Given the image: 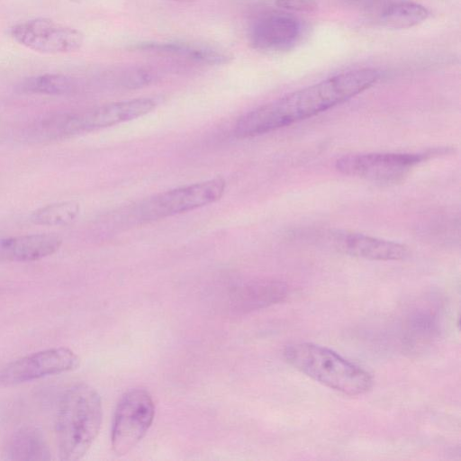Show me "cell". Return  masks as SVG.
I'll return each mask as SVG.
<instances>
[{"label":"cell","mask_w":461,"mask_h":461,"mask_svg":"<svg viewBox=\"0 0 461 461\" xmlns=\"http://www.w3.org/2000/svg\"><path fill=\"white\" fill-rule=\"evenodd\" d=\"M72 88V79L63 74H42L26 78L22 83L23 91L33 94L60 95L69 93Z\"/></svg>","instance_id":"17"},{"label":"cell","mask_w":461,"mask_h":461,"mask_svg":"<svg viewBox=\"0 0 461 461\" xmlns=\"http://www.w3.org/2000/svg\"><path fill=\"white\" fill-rule=\"evenodd\" d=\"M7 460L51 459V452L42 432L33 426H23L8 439L4 450Z\"/></svg>","instance_id":"14"},{"label":"cell","mask_w":461,"mask_h":461,"mask_svg":"<svg viewBox=\"0 0 461 461\" xmlns=\"http://www.w3.org/2000/svg\"><path fill=\"white\" fill-rule=\"evenodd\" d=\"M157 105L153 98H136L104 104L86 112L65 114L66 137L114 126L150 113Z\"/></svg>","instance_id":"9"},{"label":"cell","mask_w":461,"mask_h":461,"mask_svg":"<svg viewBox=\"0 0 461 461\" xmlns=\"http://www.w3.org/2000/svg\"><path fill=\"white\" fill-rule=\"evenodd\" d=\"M70 1H72V2H76V3H78V2H81V1H83V0H70Z\"/></svg>","instance_id":"20"},{"label":"cell","mask_w":461,"mask_h":461,"mask_svg":"<svg viewBox=\"0 0 461 461\" xmlns=\"http://www.w3.org/2000/svg\"><path fill=\"white\" fill-rule=\"evenodd\" d=\"M433 152L423 153H366L340 157L335 163L336 169L347 176L382 183L401 180L420 162Z\"/></svg>","instance_id":"6"},{"label":"cell","mask_w":461,"mask_h":461,"mask_svg":"<svg viewBox=\"0 0 461 461\" xmlns=\"http://www.w3.org/2000/svg\"><path fill=\"white\" fill-rule=\"evenodd\" d=\"M80 359L71 349L59 347L44 349L21 357L0 370V384L12 385L78 367Z\"/></svg>","instance_id":"8"},{"label":"cell","mask_w":461,"mask_h":461,"mask_svg":"<svg viewBox=\"0 0 461 461\" xmlns=\"http://www.w3.org/2000/svg\"><path fill=\"white\" fill-rule=\"evenodd\" d=\"M226 188L221 177L168 190L140 202L132 211L134 221L149 222L186 212L221 199Z\"/></svg>","instance_id":"4"},{"label":"cell","mask_w":461,"mask_h":461,"mask_svg":"<svg viewBox=\"0 0 461 461\" xmlns=\"http://www.w3.org/2000/svg\"><path fill=\"white\" fill-rule=\"evenodd\" d=\"M326 238L338 251L369 260H402L410 253L409 248L403 244L361 233L335 230Z\"/></svg>","instance_id":"10"},{"label":"cell","mask_w":461,"mask_h":461,"mask_svg":"<svg viewBox=\"0 0 461 461\" xmlns=\"http://www.w3.org/2000/svg\"><path fill=\"white\" fill-rule=\"evenodd\" d=\"M299 33L300 24L294 17L285 14H272L255 24L251 41L259 50H284L296 41Z\"/></svg>","instance_id":"12"},{"label":"cell","mask_w":461,"mask_h":461,"mask_svg":"<svg viewBox=\"0 0 461 461\" xmlns=\"http://www.w3.org/2000/svg\"><path fill=\"white\" fill-rule=\"evenodd\" d=\"M379 77L370 68L335 75L249 112L236 122L234 134L254 137L311 118L368 89Z\"/></svg>","instance_id":"1"},{"label":"cell","mask_w":461,"mask_h":461,"mask_svg":"<svg viewBox=\"0 0 461 461\" xmlns=\"http://www.w3.org/2000/svg\"><path fill=\"white\" fill-rule=\"evenodd\" d=\"M276 6L297 12L311 13L317 9L315 0H276Z\"/></svg>","instance_id":"18"},{"label":"cell","mask_w":461,"mask_h":461,"mask_svg":"<svg viewBox=\"0 0 461 461\" xmlns=\"http://www.w3.org/2000/svg\"><path fill=\"white\" fill-rule=\"evenodd\" d=\"M62 239L53 233L28 234L0 239V261L30 262L54 254Z\"/></svg>","instance_id":"11"},{"label":"cell","mask_w":461,"mask_h":461,"mask_svg":"<svg viewBox=\"0 0 461 461\" xmlns=\"http://www.w3.org/2000/svg\"><path fill=\"white\" fill-rule=\"evenodd\" d=\"M287 294L288 286L281 281H253L234 292L231 305L239 312H249L280 303Z\"/></svg>","instance_id":"13"},{"label":"cell","mask_w":461,"mask_h":461,"mask_svg":"<svg viewBox=\"0 0 461 461\" xmlns=\"http://www.w3.org/2000/svg\"><path fill=\"white\" fill-rule=\"evenodd\" d=\"M349 1H359V0H349Z\"/></svg>","instance_id":"21"},{"label":"cell","mask_w":461,"mask_h":461,"mask_svg":"<svg viewBox=\"0 0 461 461\" xmlns=\"http://www.w3.org/2000/svg\"><path fill=\"white\" fill-rule=\"evenodd\" d=\"M283 355L305 375L343 394L361 395L373 386L369 372L327 347L298 342L286 346Z\"/></svg>","instance_id":"3"},{"label":"cell","mask_w":461,"mask_h":461,"mask_svg":"<svg viewBox=\"0 0 461 461\" xmlns=\"http://www.w3.org/2000/svg\"><path fill=\"white\" fill-rule=\"evenodd\" d=\"M79 213V204L74 201H63L35 210L30 221L42 226H66L72 223Z\"/></svg>","instance_id":"16"},{"label":"cell","mask_w":461,"mask_h":461,"mask_svg":"<svg viewBox=\"0 0 461 461\" xmlns=\"http://www.w3.org/2000/svg\"><path fill=\"white\" fill-rule=\"evenodd\" d=\"M174 1L182 2V3H188V2H192L194 0H174Z\"/></svg>","instance_id":"19"},{"label":"cell","mask_w":461,"mask_h":461,"mask_svg":"<svg viewBox=\"0 0 461 461\" xmlns=\"http://www.w3.org/2000/svg\"><path fill=\"white\" fill-rule=\"evenodd\" d=\"M102 420V401L96 390L86 383L70 385L61 396L56 418L59 459L82 458L96 438Z\"/></svg>","instance_id":"2"},{"label":"cell","mask_w":461,"mask_h":461,"mask_svg":"<svg viewBox=\"0 0 461 461\" xmlns=\"http://www.w3.org/2000/svg\"><path fill=\"white\" fill-rule=\"evenodd\" d=\"M155 416L150 393L136 387L120 398L113 415L111 443L117 456L128 454L147 434Z\"/></svg>","instance_id":"5"},{"label":"cell","mask_w":461,"mask_h":461,"mask_svg":"<svg viewBox=\"0 0 461 461\" xmlns=\"http://www.w3.org/2000/svg\"><path fill=\"white\" fill-rule=\"evenodd\" d=\"M10 33L19 44L43 54L72 52L80 49L84 42L80 31L43 17L17 23Z\"/></svg>","instance_id":"7"},{"label":"cell","mask_w":461,"mask_h":461,"mask_svg":"<svg viewBox=\"0 0 461 461\" xmlns=\"http://www.w3.org/2000/svg\"><path fill=\"white\" fill-rule=\"evenodd\" d=\"M429 14L425 6L403 1L388 6L381 15V23L392 29H408L424 22Z\"/></svg>","instance_id":"15"}]
</instances>
